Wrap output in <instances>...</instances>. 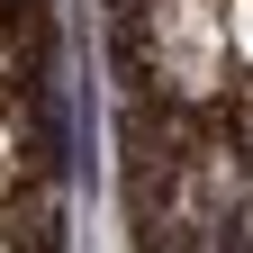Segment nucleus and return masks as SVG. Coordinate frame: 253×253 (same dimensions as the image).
<instances>
[{"label": "nucleus", "mask_w": 253, "mask_h": 253, "mask_svg": "<svg viewBox=\"0 0 253 253\" xmlns=\"http://www.w3.org/2000/svg\"><path fill=\"white\" fill-rule=\"evenodd\" d=\"M235 37H244V45H253V0H235Z\"/></svg>", "instance_id": "nucleus-1"}]
</instances>
